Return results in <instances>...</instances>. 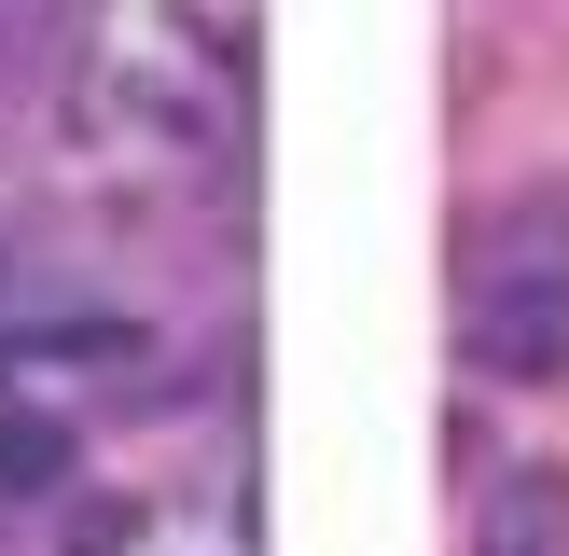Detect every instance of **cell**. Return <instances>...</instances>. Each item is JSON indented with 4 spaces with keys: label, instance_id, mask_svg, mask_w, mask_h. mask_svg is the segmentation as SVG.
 Here are the masks:
<instances>
[{
    "label": "cell",
    "instance_id": "1",
    "mask_svg": "<svg viewBox=\"0 0 569 556\" xmlns=\"http://www.w3.org/2000/svg\"><path fill=\"white\" fill-rule=\"evenodd\" d=\"M237 98H250V56L222 28V0H139L98 56V111L126 139H153V153H222Z\"/></svg>",
    "mask_w": 569,
    "mask_h": 556
},
{
    "label": "cell",
    "instance_id": "2",
    "mask_svg": "<svg viewBox=\"0 0 569 556\" xmlns=\"http://www.w3.org/2000/svg\"><path fill=\"white\" fill-rule=\"evenodd\" d=\"M472 361L515 389H556L569 376V250L556 265H528V250H500L487 292H472Z\"/></svg>",
    "mask_w": 569,
    "mask_h": 556
},
{
    "label": "cell",
    "instance_id": "3",
    "mask_svg": "<svg viewBox=\"0 0 569 556\" xmlns=\"http://www.w3.org/2000/svg\"><path fill=\"white\" fill-rule=\"evenodd\" d=\"M472 556H569V487H556V473H500Z\"/></svg>",
    "mask_w": 569,
    "mask_h": 556
},
{
    "label": "cell",
    "instance_id": "4",
    "mask_svg": "<svg viewBox=\"0 0 569 556\" xmlns=\"http://www.w3.org/2000/svg\"><path fill=\"white\" fill-rule=\"evenodd\" d=\"M28 361H42V376H139V334L126 320H56Z\"/></svg>",
    "mask_w": 569,
    "mask_h": 556
},
{
    "label": "cell",
    "instance_id": "5",
    "mask_svg": "<svg viewBox=\"0 0 569 556\" xmlns=\"http://www.w3.org/2000/svg\"><path fill=\"white\" fill-rule=\"evenodd\" d=\"M56 473H70V431H56V417H0V500H28V487H56Z\"/></svg>",
    "mask_w": 569,
    "mask_h": 556
},
{
    "label": "cell",
    "instance_id": "6",
    "mask_svg": "<svg viewBox=\"0 0 569 556\" xmlns=\"http://www.w3.org/2000/svg\"><path fill=\"white\" fill-rule=\"evenodd\" d=\"M0 292H14V265H0Z\"/></svg>",
    "mask_w": 569,
    "mask_h": 556
},
{
    "label": "cell",
    "instance_id": "7",
    "mask_svg": "<svg viewBox=\"0 0 569 556\" xmlns=\"http://www.w3.org/2000/svg\"><path fill=\"white\" fill-rule=\"evenodd\" d=\"M0 28H14V0H0Z\"/></svg>",
    "mask_w": 569,
    "mask_h": 556
}]
</instances>
